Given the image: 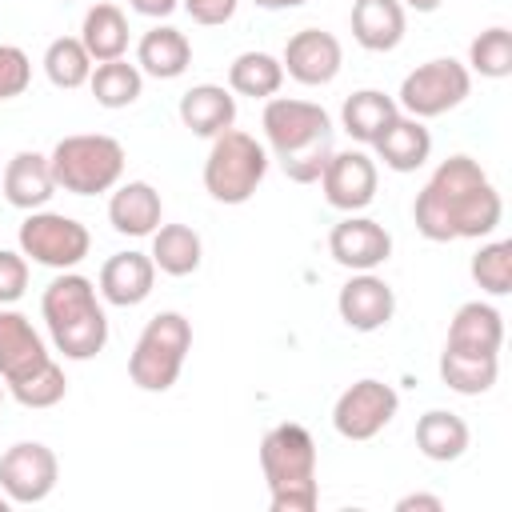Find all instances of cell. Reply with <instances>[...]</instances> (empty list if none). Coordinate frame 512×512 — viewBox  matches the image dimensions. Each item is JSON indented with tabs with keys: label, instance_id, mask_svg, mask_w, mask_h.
<instances>
[{
	"label": "cell",
	"instance_id": "obj_1",
	"mask_svg": "<svg viewBox=\"0 0 512 512\" xmlns=\"http://www.w3.org/2000/svg\"><path fill=\"white\" fill-rule=\"evenodd\" d=\"M500 216H504L500 192L492 188L488 172L472 156L440 160L436 172L428 176V184L416 192V204H412L416 232L432 244L492 236Z\"/></svg>",
	"mask_w": 512,
	"mask_h": 512
},
{
	"label": "cell",
	"instance_id": "obj_2",
	"mask_svg": "<svg viewBox=\"0 0 512 512\" xmlns=\"http://www.w3.org/2000/svg\"><path fill=\"white\" fill-rule=\"evenodd\" d=\"M260 128H264V140L288 180H296V184L320 180V172L332 156V116L320 104L272 96L264 104Z\"/></svg>",
	"mask_w": 512,
	"mask_h": 512
},
{
	"label": "cell",
	"instance_id": "obj_3",
	"mask_svg": "<svg viewBox=\"0 0 512 512\" xmlns=\"http://www.w3.org/2000/svg\"><path fill=\"white\" fill-rule=\"evenodd\" d=\"M40 312L48 324V336L56 344V352H64V360H92L104 352L108 344V316L100 308L96 284L80 272H60L44 296H40Z\"/></svg>",
	"mask_w": 512,
	"mask_h": 512
},
{
	"label": "cell",
	"instance_id": "obj_4",
	"mask_svg": "<svg viewBox=\"0 0 512 512\" xmlns=\"http://www.w3.org/2000/svg\"><path fill=\"white\" fill-rule=\"evenodd\" d=\"M260 472L268 480L272 512H312L316 488V440L304 424H276L260 440Z\"/></svg>",
	"mask_w": 512,
	"mask_h": 512
},
{
	"label": "cell",
	"instance_id": "obj_5",
	"mask_svg": "<svg viewBox=\"0 0 512 512\" xmlns=\"http://www.w3.org/2000/svg\"><path fill=\"white\" fill-rule=\"evenodd\" d=\"M56 188L72 196H100L112 192L124 176V144L104 132H80L64 136L48 156Z\"/></svg>",
	"mask_w": 512,
	"mask_h": 512
},
{
	"label": "cell",
	"instance_id": "obj_6",
	"mask_svg": "<svg viewBox=\"0 0 512 512\" xmlns=\"http://www.w3.org/2000/svg\"><path fill=\"white\" fill-rule=\"evenodd\" d=\"M268 172V148L240 132V128H224L220 136H212L208 160H204V188L216 204H244L256 196V188L264 184Z\"/></svg>",
	"mask_w": 512,
	"mask_h": 512
},
{
	"label": "cell",
	"instance_id": "obj_7",
	"mask_svg": "<svg viewBox=\"0 0 512 512\" xmlns=\"http://www.w3.org/2000/svg\"><path fill=\"white\" fill-rule=\"evenodd\" d=\"M188 348H192V324H188V316H180V312H156L144 324V332H140V340H136V348L128 356L132 384L144 388V392H168L180 380V368L188 360Z\"/></svg>",
	"mask_w": 512,
	"mask_h": 512
},
{
	"label": "cell",
	"instance_id": "obj_8",
	"mask_svg": "<svg viewBox=\"0 0 512 512\" xmlns=\"http://www.w3.org/2000/svg\"><path fill=\"white\" fill-rule=\"evenodd\" d=\"M472 92V72L468 64L452 60V56H436L420 68H412L404 80H400V92H396V104L416 116V120H432V116H444L452 112L456 104H464Z\"/></svg>",
	"mask_w": 512,
	"mask_h": 512
},
{
	"label": "cell",
	"instance_id": "obj_9",
	"mask_svg": "<svg viewBox=\"0 0 512 512\" xmlns=\"http://www.w3.org/2000/svg\"><path fill=\"white\" fill-rule=\"evenodd\" d=\"M92 248V236L80 220L64 216V212H28L24 224H20V252L32 256L36 264L44 268H56V272H68L76 268Z\"/></svg>",
	"mask_w": 512,
	"mask_h": 512
},
{
	"label": "cell",
	"instance_id": "obj_10",
	"mask_svg": "<svg viewBox=\"0 0 512 512\" xmlns=\"http://www.w3.org/2000/svg\"><path fill=\"white\" fill-rule=\"evenodd\" d=\"M400 408V396L392 384L384 380H356L352 388H344L336 396V408H332V428L344 436V440H372L376 432H384L392 424Z\"/></svg>",
	"mask_w": 512,
	"mask_h": 512
},
{
	"label": "cell",
	"instance_id": "obj_11",
	"mask_svg": "<svg viewBox=\"0 0 512 512\" xmlns=\"http://www.w3.org/2000/svg\"><path fill=\"white\" fill-rule=\"evenodd\" d=\"M60 460L40 440H20L0 456V488L12 504H40L52 496Z\"/></svg>",
	"mask_w": 512,
	"mask_h": 512
},
{
	"label": "cell",
	"instance_id": "obj_12",
	"mask_svg": "<svg viewBox=\"0 0 512 512\" xmlns=\"http://www.w3.org/2000/svg\"><path fill=\"white\" fill-rule=\"evenodd\" d=\"M376 184H380V172H376V160L360 148H348V152H332L324 172H320V188H324V200L340 212H360L376 200Z\"/></svg>",
	"mask_w": 512,
	"mask_h": 512
},
{
	"label": "cell",
	"instance_id": "obj_13",
	"mask_svg": "<svg viewBox=\"0 0 512 512\" xmlns=\"http://www.w3.org/2000/svg\"><path fill=\"white\" fill-rule=\"evenodd\" d=\"M280 64H284V76H292L296 84L320 88V84H332L336 80V72L344 64V48L324 28H300V32L288 36Z\"/></svg>",
	"mask_w": 512,
	"mask_h": 512
},
{
	"label": "cell",
	"instance_id": "obj_14",
	"mask_svg": "<svg viewBox=\"0 0 512 512\" xmlns=\"http://www.w3.org/2000/svg\"><path fill=\"white\" fill-rule=\"evenodd\" d=\"M328 252L340 268L348 272H372L392 256V236L380 220L348 212L332 232H328Z\"/></svg>",
	"mask_w": 512,
	"mask_h": 512
},
{
	"label": "cell",
	"instance_id": "obj_15",
	"mask_svg": "<svg viewBox=\"0 0 512 512\" xmlns=\"http://www.w3.org/2000/svg\"><path fill=\"white\" fill-rule=\"evenodd\" d=\"M336 312L352 332H376L396 312V292L376 272H352V280L336 296Z\"/></svg>",
	"mask_w": 512,
	"mask_h": 512
},
{
	"label": "cell",
	"instance_id": "obj_16",
	"mask_svg": "<svg viewBox=\"0 0 512 512\" xmlns=\"http://www.w3.org/2000/svg\"><path fill=\"white\" fill-rule=\"evenodd\" d=\"M52 356L44 348V336L32 328V320L16 308H0V380L4 388L44 368Z\"/></svg>",
	"mask_w": 512,
	"mask_h": 512
},
{
	"label": "cell",
	"instance_id": "obj_17",
	"mask_svg": "<svg viewBox=\"0 0 512 512\" xmlns=\"http://www.w3.org/2000/svg\"><path fill=\"white\" fill-rule=\"evenodd\" d=\"M156 264L144 252H116L100 268V296L116 308H136L152 296Z\"/></svg>",
	"mask_w": 512,
	"mask_h": 512
},
{
	"label": "cell",
	"instance_id": "obj_18",
	"mask_svg": "<svg viewBox=\"0 0 512 512\" xmlns=\"http://www.w3.org/2000/svg\"><path fill=\"white\" fill-rule=\"evenodd\" d=\"M0 188H4V200L20 212H36L44 208L52 196H56V180H52V168H48V156L40 152H16L0 176Z\"/></svg>",
	"mask_w": 512,
	"mask_h": 512
},
{
	"label": "cell",
	"instance_id": "obj_19",
	"mask_svg": "<svg viewBox=\"0 0 512 512\" xmlns=\"http://www.w3.org/2000/svg\"><path fill=\"white\" fill-rule=\"evenodd\" d=\"M500 344H504V316L492 304L468 300V304L456 308V316L448 324L444 348L476 352V356H500Z\"/></svg>",
	"mask_w": 512,
	"mask_h": 512
},
{
	"label": "cell",
	"instance_id": "obj_20",
	"mask_svg": "<svg viewBox=\"0 0 512 512\" xmlns=\"http://www.w3.org/2000/svg\"><path fill=\"white\" fill-rule=\"evenodd\" d=\"M160 216H164V204L148 180H128L108 200V220L120 236H152L160 228Z\"/></svg>",
	"mask_w": 512,
	"mask_h": 512
},
{
	"label": "cell",
	"instance_id": "obj_21",
	"mask_svg": "<svg viewBox=\"0 0 512 512\" xmlns=\"http://www.w3.org/2000/svg\"><path fill=\"white\" fill-rule=\"evenodd\" d=\"M188 64H192V44H188V36H184L180 28H172V24L148 28V32L140 36V44H136V68H140L144 76L176 80V76L188 72Z\"/></svg>",
	"mask_w": 512,
	"mask_h": 512
},
{
	"label": "cell",
	"instance_id": "obj_22",
	"mask_svg": "<svg viewBox=\"0 0 512 512\" xmlns=\"http://www.w3.org/2000/svg\"><path fill=\"white\" fill-rule=\"evenodd\" d=\"M376 156L392 168V172H416L424 168V160L432 156V132L424 128V120L416 116H396L376 140H372Z\"/></svg>",
	"mask_w": 512,
	"mask_h": 512
},
{
	"label": "cell",
	"instance_id": "obj_23",
	"mask_svg": "<svg viewBox=\"0 0 512 512\" xmlns=\"http://www.w3.org/2000/svg\"><path fill=\"white\" fill-rule=\"evenodd\" d=\"M180 124L192 136H220L236 124V96L220 84H196L180 96Z\"/></svg>",
	"mask_w": 512,
	"mask_h": 512
},
{
	"label": "cell",
	"instance_id": "obj_24",
	"mask_svg": "<svg viewBox=\"0 0 512 512\" xmlns=\"http://www.w3.org/2000/svg\"><path fill=\"white\" fill-rule=\"evenodd\" d=\"M352 40L368 52H392L404 40V4L400 0H356Z\"/></svg>",
	"mask_w": 512,
	"mask_h": 512
},
{
	"label": "cell",
	"instance_id": "obj_25",
	"mask_svg": "<svg viewBox=\"0 0 512 512\" xmlns=\"http://www.w3.org/2000/svg\"><path fill=\"white\" fill-rule=\"evenodd\" d=\"M468 440H472V432H468L464 416H456V412H448V408H428V412L416 420V448H420L428 460H436V464L460 460V456L468 452Z\"/></svg>",
	"mask_w": 512,
	"mask_h": 512
},
{
	"label": "cell",
	"instance_id": "obj_26",
	"mask_svg": "<svg viewBox=\"0 0 512 512\" xmlns=\"http://www.w3.org/2000/svg\"><path fill=\"white\" fill-rule=\"evenodd\" d=\"M396 116H400V104H396L388 92H380V88H360V92H352V96L344 100V108H340L344 132H348L352 140H360V144H372Z\"/></svg>",
	"mask_w": 512,
	"mask_h": 512
},
{
	"label": "cell",
	"instance_id": "obj_27",
	"mask_svg": "<svg viewBox=\"0 0 512 512\" xmlns=\"http://www.w3.org/2000/svg\"><path fill=\"white\" fill-rule=\"evenodd\" d=\"M80 44L96 64L120 60L128 52V16L116 4H92L80 24Z\"/></svg>",
	"mask_w": 512,
	"mask_h": 512
},
{
	"label": "cell",
	"instance_id": "obj_28",
	"mask_svg": "<svg viewBox=\"0 0 512 512\" xmlns=\"http://www.w3.org/2000/svg\"><path fill=\"white\" fill-rule=\"evenodd\" d=\"M148 256L164 276H192L200 268L204 244H200V232L188 228V224H160L152 232V252Z\"/></svg>",
	"mask_w": 512,
	"mask_h": 512
},
{
	"label": "cell",
	"instance_id": "obj_29",
	"mask_svg": "<svg viewBox=\"0 0 512 512\" xmlns=\"http://www.w3.org/2000/svg\"><path fill=\"white\" fill-rule=\"evenodd\" d=\"M284 84V64L272 52H240L228 64V92L252 96V100H272Z\"/></svg>",
	"mask_w": 512,
	"mask_h": 512
},
{
	"label": "cell",
	"instance_id": "obj_30",
	"mask_svg": "<svg viewBox=\"0 0 512 512\" xmlns=\"http://www.w3.org/2000/svg\"><path fill=\"white\" fill-rule=\"evenodd\" d=\"M496 376H500V356H476V352H456V348L440 352V380L460 396L488 392Z\"/></svg>",
	"mask_w": 512,
	"mask_h": 512
},
{
	"label": "cell",
	"instance_id": "obj_31",
	"mask_svg": "<svg viewBox=\"0 0 512 512\" xmlns=\"http://www.w3.org/2000/svg\"><path fill=\"white\" fill-rule=\"evenodd\" d=\"M88 88H92V96H96L100 108H128L144 92V72L136 64H128L124 56L120 60H104V64L92 68Z\"/></svg>",
	"mask_w": 512,
	"mask_h": 512
},
{
	"label": "cell",
	"instance_id": "obj_32",
	"mask_svg": "<svg viewBox=\"0 0 512 512\" xmlns=\"http://www.w3.org/2000/svg\"><path fill=\"white\" fill-rule=\"evenodd\" d=\"M44 76H48L56 88H64V92L88 84V76H92V56H88V48L80 44V36H60V40H52V44L44 48Z\"/></svg>",
	"mask_w": 512,
	"mask_h": 512
},
{
	"label": "cell",
	"instance_id": "obj_33",
	"mask_svg": "<svg viewBox=\"0 0 512 512\" xmlns=\"http://www.w3.org/2000/svg\"><path fill=\"white\" fill-rule=\"evenodd\" d=\"M468 64L472 72H480L484 80H504L512 76V32L508 28H484L472 44H468Z\"/></svg>",
	"mask_w": 512,
	"mask_h": 512
},
{
	"label": "cell",
	"instance_id": "obj_34",
	"mask_svg": "<svg viewBox=\"0 0 512 512\" xmlns=\"http://www.w3.org/2000/svg\"><path fill=\"white\" fill-rule=\"evenodd\" d=\"M472 280L488 296H508L512 292V244L508 240L480 244L472 256Z\"/></svg>",
	"mask_w": 512,
	"mask_h": 512
},
{
	"label": "cell",
	"instance_id": "obj_35",
	"mask_svg": "<svg viewBox=\"0 0 512 512\" xmlns=\"http://www.w3.org/2000/svg\"><path fill=\"white\" fill-rule=\"evenodd\" d=\"M8 392H12L24 408H52V404H60V400H64L68 380H64V368H60L56 360H48V364H44V368H36L32 376H24V380L8 384Z\"/></svg>",
	"mask_w": 512,
	"mask_h": 512
},
{
	"label": "cell",
	"instance_id": "obj_36",
	"mask_svg": "<svg viewBox=\"0 0 512 512\" xmlns=\"http://www.w3.org/2000/svg\"><path fill=\"white\" fill-rule=\"evenodd\" d=\"M32 84V60L24 48L16 44H0V100L24 96V88Z\"/></svg>",
	"mask_w": 512,
	"mask_h": 512
},
{
	"label": "cell",
	"instance_id": "obj_37",
	"mask_svg": "<svg viewBox=\"0 0 512 512\" xmlns=\"http://www.w3.org/2000/svg\"><path fill=\"white\" fill-rule=\"evenodd\" d=\"M28 288V256L0 248V308L16 304Z\"/></svg>",
	"mask_w": 512,
	"mask_h": 512
},
{
	"label": "cell",
	"instance_id": "obj_38",
	"mask_svg": "<svg viewBox=\"0 0 512 512\" xmlns=\"http://www.w3.org/2000/svg\"><path fill=\"white\" fill-rule=\"evenodd\" d=\"M180 4H184V12H188L196 24L216 28V24H228V20H232V12H236L240 0H180Z\"/></svg>",
	"mask_w": 512,
	"mask_h": 512
},
{
	"label": "cell",
	"instance_id": "obj_39",
	"mask_svg": "<svg viewBox=\"0 0 512 512\" xmlns=\"http://www.w3.org/2000/svg\"><path fill=\"white\" fill-rule=\"evenodd\" d=\"M416 508H424V512H440L444 500H440V496H428V492H412V496H400V500H396V512H416Z\"/></svg>",
	"mask_w": 512,
	"mask_h": 512
},
{
	"label": "cell",
	"instance_id": "obj_40",
	"mask_svg": "<svg viewBox=\"0 0 512 512\" xmlns=\"http://www.w3.org/2000/svg\"><path fill=\"white\" fill-rule=\"evenodd\" d=\"M140 16H152V20H164V16H172L176 8H180V0H128Z\"/></svg>",
	"mask_w": 512,
	"mask_h": 512
},
{
	"label": "cell",
	"instance_id": "obj_41",
	"mask_svg": "<svg viewBox=\"0 0 512 512\" xmlns=\"http://www.w3.org/2000/svg\"><path fill=\"white\" fill-rule=\"evenodd\" d=\"M256 8H268V12H280V8H300V4H308V0H252Z\"/></svg>",
	"mask_w": 512,
	"mask_h": 512
},
{
	"label": "cell",
	"instance_id": "obj_42",
	"mask_svg": "<svg viewBox=\"0 0 512 512\" xmlns=\"http://www.w3.org/2000/svg\"><path fill=\"white\" fill-rule=\"evenodd\" d=\"M404 8H416V12H436L444 0H400Z\"/></svg>",
	"mask_w": 512,
	"mask_h": 512
},
{
	"label": "cell",
	"instance_id": "obj_43",
	"mask_svg": "<svg viewBox=\"0 0 512 512\" xmlns=\"http://www.w3.org/2000/svg\"><path fill=\"white\" fill-rule=\"evenodd\" d=\"M8 508H12V500H8V496H0V512H8Z\"/></svg>",
	"mask_w": 512,
	"mask_h": 512
},
{
	"label": "cell",
	"instance_id": "obj_44",
	"mask_svg": "<svg viewBox=\"0 0 512 512\" xmlns=\"http://www.w3.org/2000/svg\"><path fill=\"white\" fill-rule=\"evenodd\" d=\"M0 400H4V384H0Z\"/></svg>",
	"mask_w": 512,
	"mask_h": 512
}]
</instances>
